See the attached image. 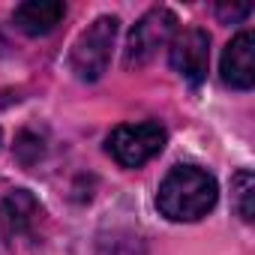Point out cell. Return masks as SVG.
I'll use <instances>...</instances> for the list:
<instances>
[{
  "label": "cell",
  "instance_id": "obj_1",
  "mask_svg": "<svg viewBox=\"0 0 255 255\" xmlns=\"http://www.w3.org/2000/svg\"><path fill=\"white\" fill-rule=\"evenodd\" d=\"M216 180L198 165H174L156 192V207L171 222H195L216 204Z\"/></svg>",
  "mask_w": 255,
  "mask_h": 255
},
{
  "label": "cell",
  "instance_id": "obj_2",
  "mask_svg": "<svg viewBox=\"0 0 255 255\" xmlns=\"http://www.w3.org/2000/svg\"><path fill=\"white\" fill-rule=\"evenodd\" d=\"M117 18L114 15H102L96 18L72 45L69 54V66L81 81H96L111 60V48H114V36H117Z\"/></svg>",
  "mask_w": 255,
  "mask_h": 255
},
{
  "label": "cell",
  "instance_id": "obj_3",
  "mask_svg": "<svg viewBox=\"0 0 255 255\" xmlns=\"http://www.w3.org/2000/svg\"><path fill=\"white\" fill-rule=\"evenodd\" d=\"M174 30H177V18L171 9L156 6V9L144 12L138 18V24L129 30V39H126V51H123L126 69H138V66L150 63L156 57V51L174 39Z\"/></svg>",
  "mask_w": 255,
  "mask_h": 255
},
{
  "label": "cell",
  "instance_id": "obj_4",
  "mask_svg": "<svg viewBox=\"0 0 255 255\" xmlns=\"http://www.w3.org/2000/svg\"><path fill=\"white\" fill-rule=\"evenodd\" d=\"M165 147V129L159 123H123L108 135V153L123 168H138Z\"/></svg>",
  "mask_w": 255,
  "mask_h": 255
},
{
  "label": "cell",
  "instance_id": "obj_5",
  "mask_svg": "<svg viewBox=\"0 0 255 255\" xmlns=\"http://www.w3.org/2000/svg\"><path fill=\"white\" fill-rule=\"evenodd\" d=\"M171 66L174 72L189 81L192 87H198L207 78V66H210V36L198 27L180 30L171 39Z\"/></svg>",
  "mask_w": 255,
  "mask_h": 255
},
{
  "label": "cell",
  "instance_id": "obj_6",
  "mask_svg": "<svg viewBox=\"0 0 255 255\" xmlns=\"http://www.w3.org/2000/svg\"><path fill=\"white\" fill-rule=\"evenodd\" d=\"M222 81L234 90H249L255 84V36L240 30L222 51Z\"/></svg>",
  "mask_w": 255,
  "mask_h": 255
},
{
  "label": "cell",
  "instance_id": "obj_7",
  "mask_svg": "<svg viewBox=\"0 0 255 255\" xmlns=\"http://www.w3.org/2000/svg\"><path fill=\"white\" fill-rule=\"evenodd\" d=\"M42 207L33 198V192L27 189H12L3 201H0V237L3 240H15L33 231L36 219H39Z\"/></svg>",
  "mask_w": 255,
  "mask_h": 255
},
{
  "label": "cell",
  "instance_id": "obj_8",
  "mask_svg": "<svg viewBox=\"0 0 255 255\" xmlns=\"http://www.w3.org/2000/svg\"><path fill=\"white\" fill-rule=\"evenodd\" d=\"M66 6L60 0H27V3L15 6V27L27 36H45L60 24Z\"/></svg>",
  "mask_w": 255,
  "mask_h": 255
},
{
  "label": "cell",
  "instance_id": "obj_9",
  "mask_svg": "<svg viewBox=\"0 0 255 255\" xmlns=\"http://www.w3.org/2000/svg\"><path fill=\"white\" fill-rule=\"evenodd\" d=\"M231 192H234V210L243 222H252L255 219V207H252V195H255V177L252 171H237L234 180H231Z\"/></svg>",
  "mask_w": 255,
  "mask_h": 255
},
{
  "label": "cell",
  "instance_id": "obj_10",
  "mask_svg": "<svg viewBox=\"0 0 255 255\" xmlns=\"http://www.w3.org/2000/svg\"><path fill=\"white\" fill-rule=\"evenodd\" d=\"M102 255H144L138 237H123V240H111L102 246Z\"/></svg>",
  "mask_w": 255,
  "mask_h": 255
},
{
  "label": "cell",
  "instance_id": "obj_11",
  "mask_svg": "<svg viewBox=\"0 0 255 255\" xmlns=\"http://www.w3.org/2000/svg\"><path fill=\"white\" fill-rule=\"evenodd\" d=\"M252 12V6L249 3H237V6H216V15L222 18V21H240V18H246Z\"/></svg>",
  "mask_w": 255,
  "mask_h": 255
},
{
  "label": "cell",
  "instance_id": "obj_12",
  "mask_svg": "<svg viewBox=\"0 0 255 255\" xmlns=\"http://www.w3.org/2000/svg\"><path fill=\"white\" fill-rule=\"evenodd\" d=\"M0 255H9V249H6V246H3V243H0Z\"/></svg>",
  "mask_w": 255,
  "mask_h": 255
}]
</instances>
